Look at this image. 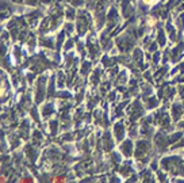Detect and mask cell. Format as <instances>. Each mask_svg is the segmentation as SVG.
I'll list each match as a JSON object with an SVG mask.
<instances>
[{"instance_id":"1","label":"cell","mask_w":184,"mask_h":183,"mask_svg":"<svg viewBox=\"0 0 184 183\" xmlns=\"http://www.w3.org/2000/svg\"><path fill=\"white\" fill-rule=\"evenodd\" d=\"M131 146H133L131 145V141H126L122 145V151L125 152V155H126V156H130V155H131V151H133V149H131Z\"/></svg>"},{"instance_id":"2","label":"cell","mask_w":184,"mask_h":183,"mask_svg":"<svg viewBox=\"0 0 184 183\" xmlns=\"http://www.w3.org/2000/svg\"><path fill=\"white\" fill-rule=\"evenodd\" d=\"M115 130H117V138L118 140H122L123 138V125L122 124H118Z\"/></svg>"}]
</instances>
